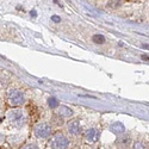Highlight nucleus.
<instances>
[{
  "label": "nucleus",
  "mask_w": 149,
  "mask_h": 149,
  "mask_svg": "<svg viewBox=\"0 0 149 149\" xmlns=\"http://www.w3.org/2000/svg\"><path fill=\"white\" fill-rule=\"evenodd\" d=\"M142 60H148V61H149V56H147V55H142Z\"/></svg>",
  "instance_id": "nucleus-12"
},
{
  "label": "nucleus",
  "mask_w": 149,
  "mask_h": 149,
  "mask_svg": "<svg viewBox=\"0 0 149 149\" xmlns=\"http://www.w3.org/2000/svg\"><path fill=\"white\" fill-rule=\"evenodd\" d=\"M58 113H60L61 117H69V116H72L73 111L67 106H61L60 110H58Z\"/></svg>",
  "instance_id": "nucleus-7"
},
{
  "label": "nucleus",
  "mask_w": 149,
  "mask_h": 149,
  "mask_svg": "<svg viewBox=\"0 0 149 149\" xmlns=\"http://www.w3.org/2000/svg\"><path fill=\"white\" fill-rule=\"evenodd\" d=\"M7 98H8L10 104L13 106H18L24 103V95L18 90H10L7 93Z\"/></svg>",
  "instance_id": "nucleus-1"
},
{
  "label": "nucleus",
  "mask_w": 149,
  "mask_h": 149,
  "mask_svg": "<svg viewBox=\"0 0 149 149\" xmlns=\"http://www.w3.org/2000/svg\"><path fill=\"white\" fill-rule=\"evenodd\" d=\"M98 137H99V134L94 128H91L90 130H87V132H86V140L90 141V142H95L98 140Z\"/></svg>",
  "instance_id": "nucleus-5"
},
{
  "label": "nucleus",
  "mask_w": 149,
  "mask_h": 149,
  "mask_svg": "<svg viewBox=\"0 0 149 149\" xmlns=\"http://www.w3.org/2000/svg\"><path fill=\"white\" fill-rule=\"evenodd\" d=\"M35 135L40 139H47L52 135V127L45 123L40 124V125H37V128L35 129Z\"/></svg>",
  "instance_id": "nucleus-3"
},
{
  "label": "nucleus",
  "mask_w": 149,
  "mask_h": 149,
  "mask_svg": "<svg viewBox=\"0 0 149 149\" xmlns=\"http://www.w3.org/2000/svg\"><path fill=\"white\" fill-rule=\"evenodd\" d=\"M48 105L50 106V109H56V107H58V100L56 98H54V97H50L48 99Z\"/></svg>",
  "instance_id": "nucleus-9"
},
{
  "label": "nucleus",
  "mask_w": 149,
  "mask_h": 149,
  "mask_svg": "<svg viewBox=\"0 0 149 149\" xmlns=\"http://www.w3.org/2000/svg\"><path fill=\"white\" fill-rule=\"evenodd\" d=\"M30 16H32V17H37V12H36L35 10H32V11L30 12Z\"/></svg>",
  "instance_id": "nucleus-11"
},
{
  "label": "nucleus",
  "mask_w": 149,
  "mask_h": 149,
  "mask_svg": "<svg viewBox=\"0 0 149 149\" xmlns=\"http://www.w3.org/2000/svg\"><path fill=\"white\" fill-rule=\"evenodd\" d=\"M52 20H53L54 23H60V22H61V18H60L58 16H52Z\"/></svg>",
  "instance_id": "nucleus-10"
},
{
  "label": "nucleus",
  "mask_w": 149,
  "mask_h": 149,
  "mask_svg": "<svg viewBox=\"0 0 149 149\" xmlns=\"http://www.w3.org/2000/svg\"><path fill=\"white\" fill-rule=\"evenodd\" d=\"M69 146V140L63 135H56L55 137L49 142L50 148H67Z\"/></svg>",
  "instance_id": "nucleus-2"
},
{
  "label": "nucleus",
  "mask_w": 149,
  "mask_h": 149,
  "mask_svg": "<svg viewBox=\"0 0 149 149\" xmlns=\"http://www.w3.org/2000/svg\"><path fill=\"white\" fill-rule=\"evenodd\" d=\"M68 131L72 135H78L80 132V123L78 120H72L68 123Z\"/></svg>",
  "instance_id": "nucleus-4"
},
{
  "label": "nucleus",
  "mask_w": 149,
  "mask_h": 149,
  "mask_svg": "<svg viewBox=\"0 0 149 149\" xmlns=\"http://www.w3.org/2000/svg\"><path fill=\"white\" fill-rule=\"evenodd\" d=\"M10 117H11V120H13V122H16L18 124H20L24 120V116H23V113L20 112L19 110L12 111V112L10 113Z\"/></svg>",
  "instance_id": "nucleus-6"
},
{
  "label": "nucleus",
  "mask_w": 149,
  "mask_h": 149,
  "mask_svg": "<svg viewBox=\"0 0 149 149\" xmlns=\"http://www.w3.org/2000/svg\"><path fill=\"white\" fill-rule=\"evenodd\" d=\"M92 41L95 43V44H104L106 42V38L103 36V35H94L92 37Z\"/></svg>",
  "instance_id": "nucleus-8"
}]
</instances>
